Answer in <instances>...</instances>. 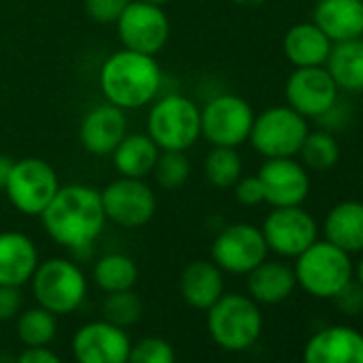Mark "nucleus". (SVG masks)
I'll list each match as a JSON object with an SVG mask.
<instances>
[{"label":"nucleus","mask_w":363,"mask_h":363,"mask_svg":"<svg viewBox=\"0 0 363 363\" xmlns=\"http://www.w3.org/2000/svg\"><path fill=\"white\" fill-rule=\"evenodd\" d=\"M45 233L62 248L73 252L88 250L105 229L101 191L86 184L60 186L41 214Z\"/></svg>","instance_id":"obj_1"},{"label":"nucleus","mask_w":363,"mask_h":363,"mask_svg":"<svg viewBox=\"0 0 363 363\" xmlns=\"http://www.w3.org/2000/svg\"><path fill=\"white\" fill-rule=\"evenodd\" d=\"M99 86L107 103L124 111L139 109L158 96L162 71L154 56L122 48L103 62Z\"/></svg>","instance_id":"obj_2"},{"label":"nucleus","mask_w":363,"mask_h":363,"mask_svg":"<svg viewBox=\"0 0 363 363\" xmlns=\"http://www.w3.org/2000/svg\"><path fill=\"white\" fill-rule=\"evenodd\" d=\"M206 312L208 333L223 350L242 352L259 342L263 331V314L252 297L240 293H225Z\"/></svg>","instance_id":"obj_3"},{"label":"nucleus","mask_w":363,"mask_h":363,"mask_svg":"<svg viewBox=\"0 0 363 363\" xmlns=\"http://www.w3.org/2000/svg\"><path fill=\"white\" fill-rule=\"evenodd\" d=\"M147 135L160 150L186 152L201 137V109L184 94H164L152 101Z\"/></svg>","instance_id":"obj_4"},{"label":"nucleus","mask_w":363,"mask_h":363,"mask_svg":"<svg viewBox=\"0 0 363 363\" xmlns=\"http://www.w3.org/2000/svg\"><path fill=\"white\" fill-rule=\"evenodd\" d=\"M35 301L56 316L73 314L82 308L88 295L86 274L77 263L65 257H54L37 265L30 278Z\"/></svg>","instance_id":"obj_5"},{"label":"nucleus","mask_w":363,"mask_h":363,"mask_svg":"<svg viewBox=\"0 0 363 363\" xmlns=\"http://www.w3.org/2000/svg\"><path fill=\"white\" fill-rule=\"evenodd\" d=\"M293 272L297 284L312 297L320 299H333V295L354 278L350 255L327 240H316L310 248L295 257Z\"/></svg>","instance_id":"obj_6"},{"label":"nucleus","mask_w":363,"mask_h":363,"mask_svg":"<svg viewBox=\"0 0 363 363\" xmlns=\"http://www.w3.org/2000/svg\"><path fill=\"white\" fill-rule=\"evenodd\" d=\"M308 120L289 105H274L255 116L248 141L263 158H293L308 135Z\"/></svg>","instance_id":"obj_7"},{"label":"nucleus","mask_w":363,"mask_h":363,"mask_svg":"<svg viewBox=\"0 0 363 363\" xmlns=\"http://www.w3.org/2000/svg\"><path fill=\"white\" fill-rule=\"evenodd\" d=\"M60 189L54 167L37 156L13 160L5 193L11 206L26 216H41Z\"/></svg>","instance_id":"obj_8"},{"label":"nucleus","mask_w":363,"mask_h":363,"mask_svg":"<svg viewBox=\"0 0 363 363\" xmlns=\"http://www.w3.org/2000/svg\"><path fill=\"white\" fill-rule=\"evenodd\" d=\"M255 122L250 103L238 94L223 92L212 96L201 109V137L212 145L240 147L248 141Z\"/></svg>","instance_id":"obj_9"},{"label":"nucleus","mask_w":363,"mask_h":363,"mask_svg":"<svg viewBox=\"0 0 363 363\" xmlns=\"http://www.w3.org/2000/svg\"><path fill=\"white\" fill-rule=\"evenodd\" d=\"M105 218L122 229H139L156 214V193L145 179L118 177L101 191Z\"/></svg>","instance_id":"obj_10"},{"label":"nucleus","mask_w":363,"mask_h":363,"mask_svg":"<svg viewBox=\"0 0 363 363\" xmlns=\"http://www.w3.org/2000/svg\"><path fill=\"white\" fill-rule=\"evenodd\" d=\"M261 233L267 250L284 259H295L318 240V223L301 206L272 208L263 220Z\"/></svg>","instance_id":"obj_11"},{"label":"nucleus","mask_w":363,"mask_h":363,"mask_svg":"<svg viewBox=\"0 0 363 363\" xmlns=\"http://www.w3.org/2000/svg\"><path fill=\"white\" fill-rule=\"evenodd\" d=\"M267 244L261 227L250 223L227 225L212 244V261L225 272L235 276H246L259 263L267 259Z\"/></svg>","instance_id":"obj_12"},{"label":"nucleus","mask_w":363,"mask_h":363,"mask_svg":"<svg viewBox=\"0 0 363 363\" xmlns=\"http://www.w3.org/2000/svg\"><path fill=\"white\" fill-rule=\"evenodd\" d=\"M118 37L126 50L156 56L169 41L171 24L162 7L130 0L120 20L116 22Z\"/></svg>","instance_id":"obj_13"},{"label":"nucleus","mask_w":363,"mask_h":363,"mask_svg":"<svg viewBox=\"0 0 363 363\" xmlns=\"http://www.w3.org/2000/svg\"><path fill=\"white\" fill-rule=\"evenodd\" d=\"M130 344L133 342L124 327L99 318L75 331L71 352L75 363H126Z\"/></svg>","instance_id":"obj_14"},{"label":"nucleus","mask_w":363,"mask_h":363,"mask_svg":"<svg viewBox=\"0 0 363 363\" xmlns=\"http://www.w3.org/2000/svg\"><path fill=\"white\" fill-rule=\"evenodd\" d=\"M337 96L340 90L325 67L295 69L284 84L286 105L301 113L306 120H316L323 116Z\"/></svg>","instance_id":"obj_15"},{"label":"nucleus","mask_w":363,"mask_h":363,"mask_svg":"<svg viewBox=\"0 0 363 363\" xmlns=\"http://www.w3.org/2000/svg\"><path fill=\"white\" fill-rule=\"evenodd\" d=\"M257 175L265 191V203L272 208L303 206L310 195V173L295 156L265 158Z\"/></svg>","instance_id":"obj_16"},{"label":"nucleus","mask_w":363,"mask_h":363,"mask_svg":"<svg viewBox=\"0 0 363 363\" xmlns=\"http://www.w3.org/2000/svg\"><path fill=\"white\" fill-rule=\"evenodd\" d=\"M126 135L124 109L103 103L92 107L79 124V143L94 156H107Z\"/></svg>","instance_id":"obj_17"},{"label":"nucleus","mask_w":363,"mask_h":363,"mask_svg":"<svg viewBox=\"0 0 363 363\" xmlns=\"http://www.w3.org/2000/svg\"><path fill=\"white\" fill-rule=\"evenodd\" d=\"M303 363H363V333L346 325L320 329L308 340Z\"/></svg>","instance_id":"obj_18"},{"label":"nucleus","mask_w":363,"mask_h":363,"mask_svg":"<svg viewBox=\"0 0 363 363\" xmlns=\"http://www.w3.org/2000/svg\"><path fill=\"white\" fill-rule=\"evenodd\" d=\"M39 263V250L33 238L20 231L0 233V284L22 289L30 282Z\"/></svg>","instance_id":"obj_19"},{"label":"nucleus","mask_w":363,"mask_h":363,"mask_svg":"<svg viewBox=\"0 0 363 363\" xmlns=\"http://www.w3.org/2000/svg\"><path fill=\"white\" fill-rule=\"evenodd\" d=\"M179 293L191 308L208 310L225 295V272L212 259H195L182 269Z\"/></svg>","instance_id":"obj_20"},{"label":"nucleus","mask_w":363,"mask_h":363,"mask_svg":"<svg viewBox=\"0 0 363 363\" xmlns=\"http://www.w3.org/2000/svg\"><path fill=\"white\" fill-rule=\"evenodd\" d=\"M312 22L331 39V43L363 37L361 0H316Z\"/></svg>","instance_id":"obj_21"},{"label":"nucleus","mask_w":363,"mask_h":363,"mask_svg":"<svg viewBox=\"0 0 363 363\" xmlns=\"http://www.w3.org/2000/svg\"><path fill=\"white\" fill-rule=\"evenodd\" d=\"M331 48V39L312 20L291 26L282 39V52L295 69L325 67Z\"/></svg>","instance_id":"obj_22"},{"label":"nucleus","mask_w":363,"mask_h":363,"mask_svg":"<svg viewBox=\"0 0 363 363\" xmlns=\"http://www.w3.org/2000/svg\"><path fill=\"white\" fill-rule=\"evenodd\" d=\"M325 240L348 255L363 252V201H340L323 220Z\"/></svg>","instance_id":"obj_23"},{"label":"nucleus","mask_w":363,"mask_h":363,"mask_svg":"<svg viewBox=\"0 0 363 363\" xmlns=\"http://www.w3.org/2000/svg\"><path fill=\"white\" fill-rule=\"evenodd\" d=\"M248 276V297L259 306H276L291 297L297 286V278L291 265L282 261H263Z\"/></svg>","instance_id":"obj_24"},{"label":"nucleus","mask_w":363,"mask_h":363,"mask_svg":"<svg viewBox=\"0 0 363 363\" xmlns=\"http://www.w3.org/2000/svg\"><path fill=\"white\" fill-rule=\"evenodd\" d=\"M160 147L152 141L147 133H126L124 139L111 152L113 167L122 177L145 179L152 175L158 160Z\"/></svg>","instance_id":"obj_25"},{"label":"nucleus","mask_w":363,"mask_h":363,"mask_svg":"<svg viewBox=\"0 0 363 363\" xmlns=\"http://www.w3.org/2000/svg\"><path fill=\"white\" fill-rule=\"evenodd\" d=\"M325 69L333 77L340 92H363V37L333 43Z\"/></svg>","instance_id":"obj_26"},{"label":"nucleus","mask_w":363,"mask_h":363,"mask_svg":"<svg viewBox=\"0 0 363 363\" xmlns=\"http://www.w3.org/2000/svg\"><path fill=\"white\" fill-rule=\"evenodd\" d=\"M92 280L103 293L130 291L139 280V267L128 255L109 252L94 263Z\"/></svg>","instance_id":"obj_27"},{"label":"nucleus","mask_w":363,"mask_h":363,"mask_svg":"<svg viewBox=\"0 0 363 363\" xmlns=\"http://www.w3.org/2000/svg\"><path fill=\"white\" fill-rule=\"evenodd\" d=\"M16 331H18V340L24 344V348L50 346L58 333V316L37 303L35 308H28L18 314Z\"/></svg>","instance_id":"obj_28"},{"label":"nucleus","mask_w":363,"mask_h":363,"mask_svg":"<svg viewBox=\"0 0 363 363\" xmlns=\"http://www.w3.org/2000/svg\"><path fill=\"white\" fill-rule=\"evenodd\" d=\"M297 156H299V162L310 171H329L340 160L337 137L325 128L308 130Z\"/></svg>","instance_id":"obj_29"},{"label":"nucleus","mask_w":363,"mask_h":363,"mask_svg":"<svg viewBox=\"0 0 363 363\" xmlns=\"http://www.w3.org/2000/svg\"><path fill=\"white\" fill-rule=\"evenodd\" d=\"M203 173L206 179L216 189H233L235 182L244 173V160L238 152V147H220L212 145L203 160Z\"/></svg>","instance_id":"obj_30"},{"label":"nucleus","mask_w":363,"mask_h":363,"mask_svg":"<svg viewBox=\"0 0 363 363\" xmlns=\"http://www.w3.org/2000/svg\"><path fill=\"white\" fill-rule=\"evenodd\" d=\"M152 175L156 177V184L162 191H179L191 177V160L186 152L160 150Z\"/></svg>","instance_id":"obj_31"},{"label":"nucleus","mask_w":363,"mask_h":363,"mask_svg":"<svg viewBox=\"0 0 363 363\" xmlns=\"http://www.w3.org/2000/svg\"><path fill=\"white\" fill-rule=\"evenodd\" d=\"M143 314V303L141 297L130 289V291H118V293H107L103 301V318L118 325V327H130L135 325Z\"/></svg>","instance_id":"obj_32"},{"label":"nucleus","mask_w":363,"mask_h":363,"mask_svg":"<svg viewBox=\"0 0 363 363\" xmlns=\"http://www.w3.org/2000/svg\"><path fill=\"white\" fill-rule=\"evenodd\" d=\"M126 363H175V348L164 337L147 335L130 344Z\"/></svg>","instance_id":"obj_33"},{"label":"nucleus","mask_w":363,"mask_h":363,"mask_svg":"<svg viewBox=\"0 0 363 363\" xmlns=\"http://www.w3.org/2000/svg\"><path fill=\"white\" fill-rule=\"evenodd\" d=\"M314 122L318 124V128H325V130H329V133H333V135L344 133V130H348V128L352 126V122H354V107L350 105V101L337 96L335 103H333L323 116H318Z\"/></svg>","instance_id":"obj_34"},{"label":"nucleus","mask_w":363,"mask_h":363,"mask_svg":"<svg viewBox=\"0 0 363 363\" xmlns=\"http://www.w3.org/2000/svg\"><path fill=\"white\" fill-rule=\"evenodd\" d=\"M130 0H84V7L90 20L96 24H116Z\"/></svg>","instance_id":"obj_35"},{"label":"nucleus","mask_w":363,"mask_h":363,"mask_svg":"<svg viewBox=\"0 0 363 363\" xmlns=\"http://www.w3.org/2000/svg\"><path fill=\"white\" fill-rule=\"evenodd\" d=\"M233 197L244 208H257L265 203V191L259 175H242L233 184Z\"/></svg>","instance_id":"obj_36"},{"label":"nucleus","mask_w":363,"mask_h":363,"mask_svg":"<svg viewBox=\"0 0 363 363\" xmlns=\"http://www.w3.org/2000/svg\"><path fill=\"white\" fill-rule=\"evenodd\" d=\"M333 301L344 314L354 316V314L363 312V286L352 278L333 295Z\"/></svg>","instance_id":"obj_37"},{"label":"nucleus","mask_w":363,"mask_h":363,"mask_svg":"<svg viewBox=\"0 0 363 363\" xmlns=\"http://www.w3.org/2000/svg\"><path fill=\"white\" fill-rule=\"evenodd\" d=\"M22 306H24V297H22L20 286L0 284V323L18 318V314L22 312Z\"/></svg>","instance_id":"obj_38"},{"label":"nucleus","mask_w":363,"mask_h":363,"mask_svg":"<svg viewBox=\"0 0 363 363\" xmlns=\"http://www.w3.org/2000/svg\"><path fill=\"white\" fill-rule=\"evenodd\" d=\"M16 363H65L50 346H39V348H24Z\"/></svg>","instance_id":"obj_39"},{"label":"nucleus","mask_w":363,"mask_h":363,"mask_svg":"<svg viewBox=\"0 0 363 363\" xmlns=\"http://www.w3.org/2000/svg\"><path fill=\"white\" fill-rule=\"evenodd\" d=\"M11 167H13V160L9 156H5V154H0V191H5V186H7Z\"/></svg>","instance_id":"obj_40"},{"label":"nucleus","mask_w":363,"mask_h":363,"mask_svg":"<svg viewBox=\"0 0 363 363\" xmlns=\"http://www.w3.org/2000/svg\"><path fill=\"white\" fill-rule=\"evenodd\" d=\"M231 3H235L240 7H259L265 3V0H231Z\"/></svg>","instance_id":"obj_41"},{"label":"nucleus","mask_w":363,"mask_h":363,"mask_svg":"<svg viewBox=\"0 0 363 363\" xmlns=\"http://www.w3.org/2000/svg\"><path fill=\"white\" fill-rule=\"evenodd\" d=\"M354 280L363 286V252H361V259H359V263L354 267Z\"/></svg>","instance_id":"obj_42"},{"label":"nucleus","mask_w":363,"mask_h":363,"mask_svg":"<svg viewBox=\"0 0 363 363\" xmlns=\"http://www.w3.org/2000/svg\"><path fill=\"white\" fill-rule=\"evenodd\" d=\"M141 3H150V5H158V7H162V5H167L169 0H141Z\"/></svg>","instance_id":"obj_43"},{"label":"nucleus","mask_w":363,"mask_h":363,"mask_svg":"<svg viewBox=\"0 0 363 363\" xmlns=\"http://www.w3.org/2000/svg\"><path fill=\"white\" fill-rule=\"evenodd\" d=\"M361 3H363V0H361Z\"/></svg>","instance_id":"obj_44"}]
</instances>
